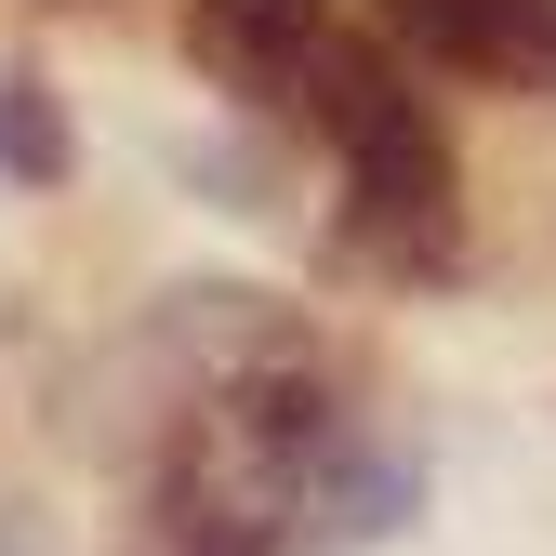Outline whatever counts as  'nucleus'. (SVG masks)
Returning <instances> with one entry per match:
<instances>
[{"mask_svg":"<svg viewBox=\"0 0 556 556\" xmlns=\"http://www.w3.org/2000/svg\"><path fill=\"white\" fill-rule=\"evenodd\" d=\"M0 173L14 186H80V119H66V93L40 80V66H0Z\"/></svg>","mask_w":556,"mask_h":556,"instance_id":"nucleus-5","label":"nucleus"},{"mask_svg":"<svg viewBox=\"0 0 556 556\" xmlns=\"http://www.w3.org/2000/svg\"><path fill=\"white\" fill-rule=\"evenodd\" d=\"M410 491H425V477H410V451H358V438H331L318 464H305V543H384L397 517H410Z\"/></svg>","mask_w":556,"mask_h":556,"instance_id":"nucleus-4","label":"nucleus"},{"mask_svg":"<svg viewBox=\"0 0 556 556\" xmlns=\"http://www.w3.org/2000/svg\"><path fill=\"white\" fill-rule=\"evenodd\" d=\"M331 53V0H186V66L226 106H305Z\"/></svg>","mask_w":556,"mask_h":556,"instance_id":"nucleus-3","label":"nucleus"},{"mask_svg":"<svg viewBox=\"0 0 556 556\" xmlns=\"http://www.w3.org/2000/svg\"><path fill=\"white\" fill-rule=\"evenodd\" d=\"M305 119H318V147L344 173V239L371 265H397V278H438L451 239H464V160H451V119L425 93V66L397 40L331 27L318 80H305Z\"/></svg>","mask_w":556,"mask_h":556,"instance_id":"nucleus-1","label":"nucleus"},{"mask_svg":"<svg viewBox=\"0 0 556 556\" xmlns=\"http://www.w3.org/2000/svg\"><path fill=\"white\" fill-rule=\"evenodd\" d=\"M0 556H27V543H14V530H0Z\"/></svg>","mask_w":556,"mask_h":556,"instance_id":"nucleus-6","label":"nucleus"},{"mask_svg":"<svg viewBox=\"0 0 556 556\" xmlns=\"http://www.w3.org/2000/svg\"><path fill=\"white\" fill-rule=\"evenodd\" d=\"M384 40L477 93H556V0H384Z\"/></svg>","mask_w":556,"mask_h":556,"instance_id":"nucleus-2","label":"nucleus"}]
</instances>
